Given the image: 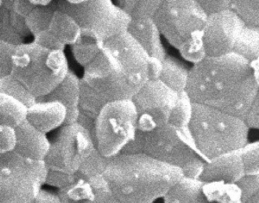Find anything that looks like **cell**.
Returning <instances> with one entry per match:
<instances>
[{"label": "cell", "mask_w": 259, "mask_h": 203, "mask_svg": "<svg viewBox=\"0 0 259 203\" xmlns=\"http://www.w3.org/2000/svg\"><path fill=\"white\" fill-rule=\"evenodd\" d=\"M107 162L85 128L77 122L65 124L59 128L44 159L45 185L59 190L78 180L103 175Z\"/></svg>", "instance_id": "cell-4"}, {"label": "cell", "mask_w": 259, "mask_h": 203, "mask_svg": "<svg viewBox=\"0 0 259 203\" xmlns=\"http://www.w3.org/2000/svg\"><path fill=\"white\" fill-rule=\"evenodd\" d=\"M163 203H241L236 184L181 178L163 198Z\"/></svg>", "instance_id": "cell-13"}, {"label": "cell", "mask_w": 259, "mask_h": 203, "mask_svg": "<svg viewBox=\"0 0 259 203\" xmlns=\"http://www.w3.org/2000/svg\"><path fill=\"white\" fill-rule=\"evenodd\" d=\"M59 9L71 15L80 26L78 40L103 46L109 38L126 31L130 15L112 0H85L71 4L56 0Z\"/></svg>", "instance_id": "cell-10"}, {"label": "cell", "mask_w": 259, "mask_h": 203, "mask_svg": "<svg viewBox=\"0 0 259 203\" xmlns=\"http://www.w3.org/2000/svg\"><path fill=\"white\" fill-rule=\"evenodd\" d=\"M200 7L207 13L211 14L229 8L230 0H195Z\"/></svg>", "instance_id": "cell-36"}, {"label": "cell", "mask_w": 259, "mask_h": 203, "mask_svg": "<svg viewBox=\"0 0 259 203\" xmlns=\"http://www.w3.org/2000/svg\"><path fill=\"white\" fill-rule=\"evenodd\" d=\"M65 1L68 2V3H71V4H78V3H81L85 0H65Z\"/></svg>", "instance_id": "cell-41"}, {"label": "cell", "mask_w": 259, "mask_h": 203, "mask_svg": "<svg viewBox=\"0 0 259 203\" xmlns=\"http://www.w3.org/2000/svg\"><path fill=\"white\" fill-rule=\"evenodd\" d=\"M79 35L80 26L76 20L57 6L46 29L33 35L32 41L49 49L65 50L67 45L78 40Z\"/></svg>", "instance_id": "cell-15"}, {"label": "cell", "mask_w": 259, "mask_h": 203, "mask_svg": "<svg viewBox=\"0 0 259 203\" xmlns=\"http://www.w3.org/2000/svg\"><path fill=\"white\" fill-rule=\"evenodd\" d=\"M116 1H117L116 5H117L120 9H122L125 13L130 14V12H131L132 9L134 8V6H135V4H136V2H137L138 0H116Z\"/></svg>", "instance_id": "cell-38"}, {"label": "cell", "mask_w": 259, "mask_h": 203, "mask_svg": "<svg viewBox=\"0 0 259 203\" xmlns=\"http://www.w3.org/2000/svg\"><path fill=\"white\" fill-rule=\"evenodd\" d=\"M242 203H259V193L253 195L252 197H250L249 199H247L246 201H244Z\"/></svg>", "instance_id": "cell-40"}, {"label": "cell", "mask_w": 259, "mask_h": 203, "mask_svg": "<svg viewBox=\"0 0 259 203\" xmlns=\"http://www.w3.org/2000/svg\"><path fill=\"white\" fill-rule=\"evenodd\" d=\"M188 131L197 155L207 162L242 148L250 130L238 116L192 102Z\"/></svg>", "instance_id": "cell-5"}, {"label": "cell", "mask_w": 259, "mask_h": 203, "mask_svg": "<svg viewBox=\"0 0 259 203\" xmlns=\"http://www.w3.org/2000/svg\"><path fill=\"white\" fill-rule=\"evenodd\" d=\"M0 92L21 101L27 107L35 101V98L28 92V90L11 75L0 79Z\"/></svg>", "instance_id": "cell-28"}, {"label": "cell", "mask_w": 259, "mask_h": 203, "mask_svg": "<svg viewBox=\"0 0 259 203\" xmlns=\"http://www.w3.org/2000/svg\"><path fill=\"white\" fill-rule=\"evenodd\" d=\"M163 0H138L130 12L131 18L154 17Z\"/></svg>", "instance_id": "cell-31"}, {"label": "cell", "mask_w": 259, "mask_h": 203, "mask_svg": "<svg viewBox=\"0 0 259 203\" xmlns=\"http://www.w3.org/2000/svg\"><path fill=\"white\" fill-rule=\"evenodd\" d=\"M15 132L16 145L13 151L30 161H44L51 143L47 134L27 120L15 127Z\"/></svg>", "instance_id": "cell-20"}, {"label": "cell", "mask_w": 259, "mask_h": 203, "mask_svg": "<svg viewBox=\"0 0 259 203\" xmlns=\"http://www.w3.org/2000/svg\"><path fill=\"white\" fill-rule=\"evenodd\" d=\"M83 68L81 80L108 102L132 99L148 81L158 80L162 61L147 55L125 31L106 40Z\"/></svg>", "instance_id": "cell-2"}, {"label": "cell", "mask_w": 259, "mask_h": 203, "mask_svg": "<svg viewBox=\"0 0 259 203\" xmlns=\"http://www.w3.org/2000/svg\"><path fill=\"white\" fill-rule=\"evenodd\" d=\"M79 95H80V78L69 71L66 77L52 90L48 95L40 97L61 102L67 109L65 124H72L77 121L79 115Z\"/></svg>", "instance_id": "cell-21"}, {"label": "cell", "mask_w": 259, "mask_h": 203, "mask_svg": "<svg viewBox=\"0 0 259 203\" xmlns=\"http://www.w3.org/2000/svg\"><path fill=\"white\" fill-rule=\"evenodd\" d=\"M27 106L21 101L0 92V124L17 127L26 120Z\"/></svg>", "instance_id": "cell-24"}, {"label": "cell", "mask_w": 259, "mask_h": 203, "mask_svg": "<svg viewBox=\"0 0 259 203\" xmlns=\"http://www.w3.org/2000/svg\"><path fill=\"white\" fill-rule=\"evenodd\" d=\"M229 9L246 26L259 28V0H230Z\"/></svg>", "instance_id": "cell-26"}, {"label": "cell", "mask_w": 259, "mask_h": 203, "mask_svg": "<svg viewBox=\"0 0 259 203\" xmlns=\"http://www.w3.org/2000/svg\"><path fill=\"white\" fill-rule=\"evenodd\" d=\"M106 101L95 92L90 86L80 79V95H79V115L95 120L102 106Z\"/></svg>", "instance_id": "cell-25"}, {"label": "cell", "mask_w": 259, "mask_h": 203, "mask_svg": "<svg viewBox=\"0 0 259 203\" xmlns=\"http://www.w3.org/2000/svg\"><path fill=\"white\" fill-rule=\"evenodd\" d=\"M23 39L12 27L10 21V7H0V40L10 42L12 44H19Z\"/></svg>", "instance_id": "cell-30"}, {"label": "cell", "mask_w": 259, "mask_h": 203, "mask_svg": "<svg viewBox=\"0 0 259 203\" xmlns=\"http://www.w3.org/2000/svg\"><path fill=\"white\" fill-rule=\"evenodd\" d=\"M62 203H119L111 194L103 175L78 180L58 190Z\"/></svg>", "instance_id": "cell-16"}, {"label": "cell", "mask_w": 259, "mask_h": 203, "mask_svg": "<svg viewBox=\"0 0 259 203\" xmlns=\"http://www.w3.org/2000/svg\"><path fill=\"white\" fill-rule=\"evenodd\" d=\"M241 193V203L259 193V175H244L237 183Z\"/></svg>", "instance_id": "cell-32"}, {"label": "cell", "mask_w": 259, "mask_h": 203, "mask_svg": "<svg viewBox=\"0 0 259 203\" xmlns=\"http://www.w3.org/2000/svg\"><path fill=\"white\" fill-rule=\"evenodd\" d=\"M15 44L0 40V79L10 75L11 58Z\"/></svg>", "instance_id": "cell-33"}, {"label": "cell", "mask_w": 259, "mask_h": 203, "mask_svg": "<svg viewBox=\"0 0 259 203\" xmlns=\"http://www.w3.org/2000/svg\"><path fill=\"white\" fill-rule=\"evenodd\" d=\"M137 112L131 99L106 102L94 120L96 149L110 159L123 151L138 132Z\"/></svg>", "instance_id": "cell-11"}, {"label": "cell", "mask_w": 259, "mask_h": 203, "mask_svg": "<svg viewBox=\"0 0 259 203\" xmlns=\"http://www.w3.org/2000/svg\"><path fill=\"white\" fill-rule=\"evenodd\" d=\"M31 203H62V202L58 194H54L41 189Z\"/></svg>", "instance_id": "cell-37"}, {"label": "cell", "mask_w": 259, "mask_h": 203, "mask_svg": "<svg viewBox=\"0 0 259 203\" xmlns=\"http://www.w3.org/2000/svg\"><path fill=\"white\" fill-rule=\"evenodd\" d=\"M66 117V107L57 100L37 98L27 107L26 120L46 134L65 125Z\"/></svg>", "instance_id": "cell-17"}, {"label": "cell", "mask_w": 259, "mask_h": 203, "mask_svg": "<svg viewBox=\"0 0 259 203\" xmlns=\"http://www.w3.org/2000/svg\"><path fill=\"white\" fill-rule=\"evenodd\" d=\"M16 145L15 128L0 124V154L11 153Z\"/></svg>", "instance_id": "cell-34"}, {"label": "cell", "mask_w": 259, "mask_h": 203, "mask_svg": "<svg viewBox=\"0 0 259 203\" xmlns=\"http://www.w3.org/2000/svg\"><path fill=\"white\" fill-rule=\"evenodd\" d=\"M244 25L229 8L208 14L203 34L205 56L220 57L232 53Z\"/></svg>", "instance_id": "cell-14"}, {"label": "cell", "mask_w": 259, "mask_h": 203, "mask_svg": "<svg viewBox=\"0 0 259 203\" xmlns=\"http://www.w3.org/2000/svg\"><path fill=\"white\" fill-rule=\"evenodd\" d=\"M189 69L174 57H165L162 61V69L159 81L171 90L182 93L185 92Z\"/></svg>", "instance_id": "cell-22"}, {"label": "cell", "mask_w": 259, "mask_h": 203, "mask_svg": "<svg viewBox=\"0 0 259 203\" xmlns=\"http://www.w3.org/2000/svg\"><path fill=\"white\" fill-rule=\"evenodd\" d=\"M69 71V63L64 50L49 49L34 41L15 45L10 75L35 99L54 90Z\"/></svg>", "instance_id": "cell-8"}, {"label": "cell", "mask_w": 259, "mask_h": 203, "mask_svg": "<svg viewBox=\"0 0 259 203\" xmlns=\"http://www.w3.org/2000/svg\"><path fill=\"white\" fill-rule=\"evenodd\" d=\"M44 161L0 154V203H31L46 182Z\"/></svg>", "instance_id": "cell-12"}, {"label": "cell", "mask_w": 259, "mask_h": 203, "mask_svg": "<svg viewBox=\"0 0 259 203\" xmlns=\"http://www.w3.org/2000/svg\"><path fill=\"white\" fill-rule=\"evenodd\" d=\"M185 93L199 103L242 118L259 95V61L230 53L204 57L189 69Z\"/></svg>", "instance_id": "cell-1"}, {"label": "cell", "mask_w": 259, "mask_h": 203, "mask_svg": "<svg viewBox=\"0 0 259 203\" xmlns=\"http://www.w3.org/2000/svg\"><path fill=\"white\" fill-rule=\"evenodd\" d=\"M239 153L245 175H259V141H248Z\"/></svg>", "instance_id": "cell-29"}, {"label": "cell", "mask_w": 259, "mask_h": 203, "mask_svg": "<svg viewBox=\"0 0 259 203\" xmlns=\"http://www.w3.org/2000/svg\"><path fill=\"white\" fill-rule=\"evenodd\" d=\"M122 153L147 155L180 169L182 177L187 179H199L205 163L195 150L188 127H168L148 132L138 130L134 140Z\"/></svg>", "instance_id": "cell-9"}, {"label": "cell", "mask_w": 259, "mask_h": 203, "mask_svg": "<svg viewBox=\"0 0 259 203\" xmlns=\"http://www.w3.org/2000/svg\"><path fill=\"white\" fill-rule=\"evenodd\" d=\"M57 8L56 0L46 6H35L25 16L24 21L29 33L33 36L46 29L53 12Z\"/></svg>", "instance_id": "cell-27"}, {"label": "cell", "mask_w": 259, "mask_h": 203, "mask_svg": "<svg viewBox=\"0 0 259 203\" xmlns=\"http://www.w3.org/2000/svg\"><path fill=\"white\" fill-rule=\"evenodd\" d=\"M126 32L147 55L161 61L165 59L166 50L162 43L160 30L153 17L131 18Z\"/></svg>", "instance_id": "cell-19"}, {"label": "cell", "mask_w": 259, "mask_h": 203, "mask_svg": "<svg viewBox=\"0 0 259 203\" xmlns=\"http://www.w3.org/2000/svg\"><path fill=\"white\" fill-rule=\"evenodd\" d=\"M241 119L249 130L259 128V95L253 100Z\"/></svg>", "instance_id": "cell-35"}, {"label": "cell", "mask_w": 259, "mask_h": 203, "mask_svg": "<svg viewBox=\"0 0 259 203\" xmlns=\"http://www.w3.org/2000/svg\"><path fill=\"white\" fill-rule=\"evenodd\" d=\"M232 53L249 62L259 61V28L244 25L235 41Z\"/></svg>", "instance_id": "cell-23"}, {"label": "cell", "mask_w": 259, "mask_h": 203, "mask_svg": "<svg viewBox=\"0 0 259 203\" xmlns=\"http://www.w3.org/2000/svg\"><path fill=\"white\" fill-rule=\"evenodd\" d=\"M245 175L239 150L221 155L204 163L198 180L236 184Z\"/></svg>", "instance_id": "cell-18"}, {"label": "cell", "mask_w": 259, "mask_h": 203, "mask_svg": "<svg viewBox=\"0 0 259 203\" xmlns=\"http://www.w3.org/2000/svg\"><path fill=\"white\" fill-rule=\"evenodd\" d=\"M28 3H30L32 6H46L51 4L54 0H26Z\"/></svg>", "instance_id": "cell-39"}, {"label": "cell", "mask_w": 259, "mask_h": 203, "mask_svg": "<svg viewBox=\"0 0 259 203\" xmlns=\"http://www.w3.org/2000/svg\"><path fill=\"white\" fill-rule=\"evenodd\" d=\"M207 15L195 0H163L153 18L161 35L193 65L206 57L203 34Z\"/></svg>", "instance_id": "cell-6"}, {"label": "cell", "mask_w": 259, "mask_h": 203, "mask_svg": "<svg viewBox=\"0 0 259 203\" xmlns=\"http://www.w3.org/2000/svg\"><path fill=\"white\" fill-rule=\"evenodd\" d=\"M103 178L119 203H155L165 197L182 173L147 155L122 153L108 159Z\"/></svg>", "instance_id": "cell-3"}, {"label": "cell", "mask_w": 259, "mask_h": 203, "mask_svg": "<svg viewBox=\"0 0 259 203\" xmlns=\"http://www.w3.org/2000/svg\"><path fill=\"white\" fill-rule=\"evenodd\" d=\"M131 100L137 112L140 131L188 127L192 102L185 92L177 93L159 80H150Z\"/></svg>", "instance_id": "cell-7"}]
</instances>
